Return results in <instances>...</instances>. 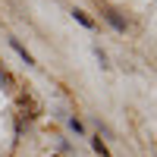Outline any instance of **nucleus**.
<instances>
[{
  "instance_id": "nucleus-1",
  "label": "nucleus",
  "mask_w": 157,
  "mask_h": 157,
  "mask_svg": "<svg viewBox=\"0 0 157 157\" xmlns=\"http://www.w3.org/2000/svg\"><path fill=\"white\" fill-rule=\"evenodd\" d=\"M104 19H107V22L113 25L116 32H126V19L120 16V13H113V10H104Z\"/></svg>"
},
{
  "instance_id": "nucleus-2",
  "label": "nucleus",
  "mask_w": 157,
  "mask_h": 157,
  "mask_svg": "<svg viewBox=\"0 0 157 157\" xmlns=\"http://www.w3.org/2000/svg\"><path fill=\"white\" fill-rule=\"evenodd\" d=\"M10 47H13V50H16V54H19V57L25 60V66H35V57H32L29 50H25V47H22V44L16 41V38H13V41H10Z\"/></svg>"
},
{
  "instance_id": "nucleus-3",
  "label": "nucleus",
  "mask_w": 157,
  "mask_h": 157,
  "mask_svg": "<svg viewBox=\"0 0 157 157\" xmlns=\"http://www.w3.org/2000/svg\"><path fill=\"white\" fill-rule=\"evenodd\" d=\"M72 16H75V22H78V25H85V29H94V22H91L82 10H72Z\"/></svg>"
},
{
  "instance_id": "nucleus-4",
  "label": "nucleus",
  "mask_w": 157,
  "mask_h": 157,
  "mask_svg": "<svg viewBox=\"0 0 157 157\" xmlns=\"http://www.w3.org/2000/svg\"><path fill=\"white\" fill-rule=\"evenodd\" d=\"M91 145H94V151H98L101 157H110V151H107V145H104L101 138H94V141H91Z\"/></svg>"
},
{
  "instance_id": "nucleus-5",
  "label": "nucleus",
  "mask_w": 157,
  "mask_h": 157,
  "mask_svg": "<svg viewBox=\"0 0 157 157\" xmlns=\"http://www.w3.org/2000/svg\"><path fill=\"white\" fill-rule=\"evenodd\" d=\"M94 57H98V63H101V66H104V69H107V66H110V63H107V54H104V50H101V47H94Z\"/></svg>"
},
{
  "instance_id": "nucleus-6",
  "label": "nucleus",
  "mask_w": 157,
  "mask_h": 157,
  "mask_svg": "<svg viewBox=\"0 0 157 157\" xmlns=\"http://www.w3.org/2000/svg\"><path fill=\"white\" fill-rule=\"evenodd\" d=\"M69 129H72V132H75V135H82V132H85V126H82V123H78V120H75V116H72V120H69Z\"/></svg>"
}]
</instances>
